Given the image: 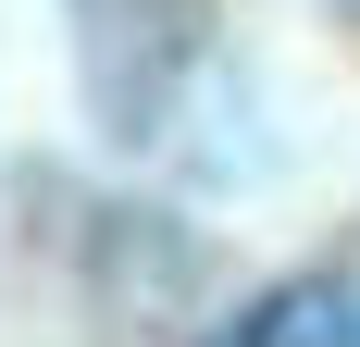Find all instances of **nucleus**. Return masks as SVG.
Masks as SVG:
<instances>
[{"mask_svg":"<svg viewBox=\"0 0 360 347\" xmlns=\"http://www.w3.org/2000/svg\"><path fill=\"white\" fill-rule=\"evenodd\" d=\"M224 347H360V273L274 285L261 310H236V322H224Z\"/></svg>","mask_w":360,"mask_h":347,"instance_id":"obj_1","label":"nucleus"}]
</instances>
